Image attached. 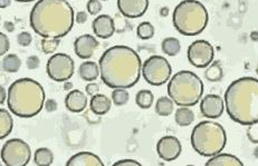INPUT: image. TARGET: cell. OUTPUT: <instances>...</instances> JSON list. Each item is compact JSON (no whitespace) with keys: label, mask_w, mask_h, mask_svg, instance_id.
I'll list each match as a JSON object with an SVG mask.
<instances>
[{"label":"cell","mask_w":258,"mask_h":166,"mask_svg":"<svg viewBox=\"0 0 258 166\" xmlns=\"http://www.w3.org/2000/svg\"><path fill=\"white\" fill-rule=\"evenodd\" d=\"M46 70L50 79L55 81H67L71 79L75 70V64L70 55L58 53L49 57Z\"/></svg>","instance_id":"30bf717a"},{"label":"cell","mask_w":258,"mask_h":166,"mask_svg":"<svg viewBox=\"0 0 258 166\" xmlns=\"http://www.w3.org/2000/svg\"><path fill=\"white\" fill-rule=\"evenodd\" d=\"M112 102L106 95L103 94H96L92 96V100L90 102V108L91 111L95 114V115H105L106 113L111 110Z\"/></svg>","instance_id":"d6986e66"},{"label":"cell","mask_w":258,"mask_h":166,"mask_svg":"<svg viewBox=\"0 0 258 166\" xmlns=\"http://www.w3.org/2000/svg\"><path fill=\"white\" fill-rule=\"evenodd\" d=\"M75 20H76V23H79V24H84L87 20V13H85V12L77 13Z\"/></svg>","instance_id":"60d3db41"},{"label":"cell","mask_w":258,"mask_h":166,"mask_svg":"<svg viewBox=\"0 0 258 166\" xmlns=\"http://www.w3.org/2000/svg\"><path fill=\"white\" fill-rule=\"evenodd\" d=\"M65 106L72 113H82L87 106V97L79 90L71 91L65 98Z\"/></svg>","instance_id":"e0dca14e"},{"label":"cell","mask_w":258,"mask_h":166,"mask_svg":"<svg viewBox=\"0 0 258 166\" xmlns=\"http://www.w3.org/2000/svg\"><path fill=\"white\" fill-rule=\"evenodd\" d=\"M182 150V145L179 139L174 136H163L159 139L157 144V152L159 157L166 160V162H172L177 159Z\"/></svg>","instance_id":"7c38bea8"},{"label":"cell","mask_w":258,"mask_h":166,"mask_svg":"<svg viewBox=\"0 0 258 166\" xmlns=\"http://www.w3.org/2000/svg\"><path fill=\"white\" fill-rule=\"evenodd\" d=\"M172 74L171 65L167 58L154 55L149 57L142 65V76L148 84L161 86L169 81Z\"/></svg>","instance_id":"ba28073f"},{"label":"cell","mask_w":258,"mask_h":166,"mask_svg":"<svg viewBox=\"0 0 258 166\" xmlns=\"http://www.w3.org/2000/svg\"><path fill=\"white\" fill-rule=\"evenodd\" d=\"M85 91H86V94H87V95L94 96V95H96V94H99L100 86L97 85L96 82H90V84L86 85Z\"/></svg>","instance_id":"74e56055"},{"label":"cell","mask_w":258,"mask_h":166,"mask_svg":"<svg viewBox=\"0 0 258 166\" xmlns=\"http://www.w3.org/2000/svg\"><path fill=\"white\" fill-rule=\"evenodd\" d=\"M22 66V60L16 54H9L4 57L3 69L6 72H17Z\"/></svg>","instance_id":"83f0119b"},{"label":"cell","mask_w":258,"mask_h":166,"mask_svg":"<svg viewBox=\"0 0 258 166\" xmlns=\"http://www.w3.org/2000/svg\"><path fill=\"white\" fill-rule=\"evenodd\" d=\"M137 34H138V37L141 38V39H150L153 37L154 35V27L148 22H144L141 23L140 25L138 26V29H137Z\"/></svg>","instance_id":"4dcf8cb0"},{"label":"cell","mask_w":258,"mask_h":166,"mask_svg":"<svg viewBox=\"0 0 258 166\" xmlns=\"http://www.w3.org/2000/svg\"><path fill=\"white\" fill-rule=\"evenodd\" d=\"M92 28L96 37L102 39L110 38L115 33L114 20L108 15H100V16H97V18L93 20Z\"/></svg>","instance_id":"2e32d148"},{"label":"cell","mask_w":258,"mask_h":166,"mask_svg":"<svg viewBox=\"0 0 258 166\" xmlns=\"http://www.w3.org/2000/svg\"><path fill=\"white\" fill-rule=\"evenodd\" d=\"M86 8H87V13L92 15V16H95V15L100 14L102 12L103 6L100 0H90L86 5Z\"/></svg>","instance_id":"d6a6232c"},{"label":"cell","mask_w":258,"mask_h":166,"mask_svg":"<svg viewBox=\"0 0 258 166\" xmlns=\"http://www.w3.org/2000/svg\"><path fill=\"white\" fill-rule=\"evenodd\" d=\"M173 26L183 36H197L207 27L209 15L198 0H182L173 10Z\"/></svg>","instance_id":"5b68a950"},{"label":"cell","mask_w":258,"mask_h":166,"mask_svg":"<svg viewBox=\"0 0 258 166\" xmlns=\"http://www.w3.org/2000/svg\"><path fill=\"white\" fill-rule=\"evenodd\" d=\"M72 86H73V84H72V82H70V81H65V85H64V90H65V91H71V88H72Z\"/></svg>","instance_id":"f6af8a7d"},{"label":"cell","mask_w":258,"mask_h":166,"mask_svg":"<svg viewBox=\"0 0 258 166\" xmlns=\"http://www.w3.org/2000/svg\"><path fill=\"white\" fill-rule=\"evenodd\" d=\"M223 76H224V70L219 61H214V63H211L208 66V68L205 71V78L208 81L217 82L221 80Z\"/></svg>","instance_id":"484cf974"},{"label":"cell","mask_w":258,"mask_h":166,"mask_svg":"<svg viewBox=\"0 0 258 166\" xmlns=\"http://www.w3.org/2000/svg\"><path fill=\"white\" fill-rule=\"evenodd\" d=\"M247 136H248L251 143L258 144V122L248 126V129H247Z\"/></svg>","instance_id":"836d02e7"},{"label":"cell","mask_w":258,"mask_h":166,"mask_svg":"<svg viewBox=\"0 0 258 166\" xmlns=\"http://www.w3.org/2000/svg\"><path fill=\"white\" fill-rule=\"evenodd\" d=\"M32 158L29 145L20 138H12L4 144L2 160L7 166H26Z\"/></svg>","instance_id":"9c48e42d"},{"label":"cell","mask_w":258,"mask_h":166,"mask_svg":"<svg viewBox=\"0 0 258 166\" xmlns=\"http://www.w3.org/2000/svg\"><path fill=\"white\" fill-rule=\"evenodd\" d=\"M45 110L47 112H55L57 110V102L55 100H47L45 102Z\"/></svg>","instance_id":"ab89813d"},{"label":"cell","mask_w":258,"mask_h":166,"mask_svg":"<svg viewBox=\"0 0 258 166\" xmlns=\"http://www.w3.org/2000/svg\"><path fill=\"white\" fill-rule=\"evenodd\" d=\"M187 56L189 63L192 66L197 68H206L214 61V46L207 40H196L189 46Z\"/></svg>","instance_id":"8fae6325"},{"label":"cell","mask_w":258,"mask_h":166,"mask_svg":"<svg viewBox=\"0 0 258 166\" xmlns=\"http://www.w3.org/2000/svg\"><path fill=\"white\" fill-rule=\"evenodd\" d=\"M100 74V66L94 61H84L79 67V75L85 81L96 80Z\"/></svg>","instance_id":"ffe728a7"},{"label":"cell","mask_w":258,"mask_h":166,"mask_svg":"<svg viewBox=\"0 0 258 166\" xmlns=\"http://www.w3.org/2000/svg\"><path fill=\"white\" fill-rule=\"evenodd\" d=\"M225 108L234 122L249 126L258 122V79L241 77L225 93Z\"/></svg>","instance_id":"3957f363"},{"label":"cell","mask_w":258,"mask_h":166,"mask_svg":"<svg viewBox=\"0 0 258 166\" xmlns=\"http://www.w3.org/2000/svg\"><path fill=\"white\" fill-rule=\"evenodd\" d=\"M99 47V41L92 35L85 34L77 37L74 41V50L77 57L82 59H89L94 55V51Z\"/></svg>","instance_id":"9a60e30c"},{"label":"cell","mask_w":258,"mask_h":166,"mask_svg":"<svg viewBox=\"0 0 258 166\" xmlns=\"http://www.w3.org/2000/svg\"><path fill=\"white\" fill-rule=\"evenodd\" d=\"M153 101H154V96L152 94V92L148 90L139 91L136 96L137 105L140 108H142V110H148V108H150L152 106Z\"/></svg>","instance_id":"f1b7e54d"},{"label":"cell","mask_w":258,"mask_h":166,"mask_svg":"<svg viewBox=\"0 0 258 166\" xmlns=\"http://www.w3.org/2000/svg\"><path fill=\"white\" fill-rule=\"evenodd\" d=\"M45 102L44 87L35 79L19 78L8 88V108L17 117H35L42 112Z\"/></svg>","instance_id":"277c9868"},{"label":"cell","mask_w":258,"mask_h":166,"mask_svg":"<svg viewBox=\"0 0 258 166\" xmlns=\"http://www.w3.org/2000/svg\"><path fill=\"white\" fill-rule=\"evenodd\" d=\"M7 96H8V92H6L5 87H2V101H0V103L4 104L5 101L7 100Z\"/></svg>","instance_id":"7bdbcfd3"},{"label":"cell","mask_w":258,"mask_h":166,"mask_svg":"<svg viewBox=\"0 0 258 166\" xmlns=\"http://www.w3.org/2000/svg\"><path fill=\"white\" fill-rule=\"evenodd\" d=\"M173 101L170 97L162 96L160 97L156 104V112L159 116L167 117L170 116L173 112Z\"/></svg>","instance_id":"d4e9b609"},{"label":"cell","mask_w":258,"mask_h":166,"mask_svg":"<svg viewBox=\"0 0 258 166\" xmlns=\"http://www.w3.org/2000/svg\"><path fill=\"white\" fill-rule=\"evenodd\" d=\"M168 94L175 105L192 107L204 95V82L190 70H180L169 80Z\"/></svg>","instance_id":"8992f818"},{"label":"cell","mask_w":258,"mask_h":166,"mask_svg":"<svg viewBox=\"0 0 258 166\" xmlns=\"http://www.w3.org/2000/svg\"><path fill=\"white\" fill-rule=\"evenodd\" d=\"M256 72H257V75H258V64H257V67H256Z\"/></svg>","instance_id":"7dc6e473"},{"label":"cell","mask_w":258,"mask_h":166,"mask_svg":"<svg viewBox=\"0 0 258 166\" xmlns=\"http://www.w3.org/2000/svg\"><path fill=\"white\" fill-rule=\"evenodd\" d=\"M100 76L104 84L115 88H131L141 77L142 61L136 50L117 45L106 49L101 56Z\"/></svg>","instance_id":"6da1fadb"},{"label":"cell","mask_w":258,"mask_h":166,"mask_svg":"<svg viewBox=\"0 0 258 166\" xmlns=\"http://www.w3.org/2000/svg\"><path fill=\"white\" fill-rule=\"evenodd\" d=\"M174 121L179 126L185 127L191 125L195 121V113L189 107H180L175 112Z\"/></svg>","instance_id":"603a6c76"},{"label":"cell","mask_w":258,"mask_h":166,"mask_svg":"<svg viewBox=\"0 0 258 166\" xmlns=\"http://www.w3.org/2000/svg\"><path fill=\"white\" fill-rule=\"evenodd\" d=\"M16 2H19V3H30V2H34V0H16Z\"/></svg>","instance_id":"bcb514c9"},{"label":"cell","mask_w":258,"mask_h":166,"mask_svg":"<svg viewBox=\"0 0 258 166\" xmlns=\"http://www.w3.org/2000/svg\"><path fill=\"white\" fill-rule=\"evenodd\" d=\"M101 2H107V0H101Z\"/></svg>","instance_id":"c3c4849f"},{"label":"cell","mask_w":258,"mask_h":166,"mask_svg":"<svg viewBox=\"0 0 258 166\" xmlns=\"http://www.w3.org/2000/svg\"><path fill=\"white\" fill-rule=\"evenodd\" d=\"M130 100V94L126 88H115L112 92V102L115 106H123Z\"/></svg>","instance_id":"f546056e"},{"label":"cell","mask_w":258,"mask_h":166,"mask_svg":"<svg viewBox=\"0 0 258 166\" xmlns=\"http://www.w3.org/2000/svg\"><path fill=\"white\" fill-rule=\"evenodd\" d=\"M161 49L163 53L168 56H175L180 53L181 46H180V41L178 38L168 37L162 40Z\"/></svg>","instance_id":"4316f807"},{"label":"cell","mask_w":258,"mask_h":166,"mask_svg":"<svg viewBox=\"0 0 258 166\" xmlns=\"http://www.w3.org/2000/svg\"><path fill=\"white\" fill-rule=\"evenodd\" d=\"M10 48L9 39L4 33L0 34V55H5Z\"/></svg>","instance_id":"d590c367"},{"label":"cell","mask_w":258,"mask_h":166,"mask_svg":"<svg viewBox=\"0 0 258 166\" xmlns=\"http://www.w3.org/2000/svg\"><path fill=\"white\" fill-rule=\"evenodd\" d=\"M126 165H130V166H141V164L137 162V160L134 159H122V160H118V162H115L113 164V166H126Z\"/></svg>","instance_id":"f35d334b"},{"label":"cell","mask_w":258,"mask_h":166,"mask_svg":"<svg viewBox=\"0 0 258 166\" xmlns=\"http://www.w3.org/2000/svg\"><path fill=\"white\" fill-rule=\"evenodd\" d=\"M225 111V102L219 95H206L200 103V112L210 119L219 118Z\"/></svg>","instance_id":"4fadbf2b"},{"label":"cell","mask_w":258,"mask_h":166,"mask_svg":"<svg viewBox=\"0 0 258 166\" xmlns=\"http://www.w3.org/2000/svg\"><path fill=\"white\" fill-rule=\"evenodd\" d=\"M67 166H104L102 159L91 152H81L73 155L66 163Z\"/></svg>","instance_id":"ac0fdd59"},{"label":"cell","mask_w":258,"mask_h":166,"mask_svg":"<svg viewBox=\"0 0 258 166\" xmlns=\"http://www.w3.org/2000/svg\"><path fill=\"white\" fill-rule=\"evenodd\" d=\"M54 162V154L47 147H40L35 150L34 163L37 166H49Z\"/></svg>","instance_id":"cb8c5ba5"},{"label":"cell","mask_w":258,"mask_h":166,"mask_svg":"<svg viewBox=\"0 0 258 166\" xmlns=\"http://www.w3.org/2000/svg\"><path fill=\"white\" fill-rule=\"evenodd\" d=\"M226 143L225 128L216 122H200L191 132V146L201 156L213 157L221 153Z\"/></svg>","instance_id":"52a82bcc"},{"label":"cell","mask_w":258,"mask_h":166,"mask_svg":"<svg viewBox=\"0 0 258 166\" xmlns=\"http://www.w3.org/2000/svg\"><path fill=\"white\" fill-rule=\"evenodd\" d=\"M40 64V60L37 56H29L27 60H26V66H27L28 69H36L39 67Z\"/></svg>","instance_id":"8d00e7d4"},{"label":"cell","mask_w":258,"mask_h":166,"mask_svg":"<svg viewBox=\"0 0 258 166\" xmlns=\"http://www.w3.org/2000/svg\"><path fill=\"white\" fill-rule=\"evenodd\" d=\"M244 163L231 154H217L211 157L206 166H242Z\"/></svg>","instance_id":"44dd1931"},{"label":"cell","mask_w":258,"mask_h":166,"mask_svg":"<svg viewBox=\"0 0 258 166\" xmlns=\"http://www.w3.org/2000/svg\"><path fill=\"white\" fill-rule=\"evenodd\" d=\"M10 4H12V0H0V8H7L10 6Z\"/></svg>","instance_id":"b9f144b4"},{"label":"cell","mask_w":258,"mask_h":166,"mask_svg":"<svg viewBox=\"0 0 258 166\" xmlns=\"http://www.w3.org/2000/svg\"><path fill=\"white\" fill-rule=\"evenodd\" d=\"M149 0H117V8L123 16L130 19L142 17L147 13Z\"/></svg>","instance_id":"5bb4252c"},{"label":"cell","mask_w":258,"mask_h":166,"mask_svg":"<svg viewBox=\"0 0 258 166\" xmlns=\"http://www.w3.org/2000/svg\"><path fill=\"white\" fill-rule=\"evenodd\" d=\"M29 22L40 37L60 39L73 28L74 9L67 0H38Z\"/></svg>","instance_id":"7a4b0ae2"},{"label":"cell","mask_w":258,"mask_h":166,"mask_svg":"<svg viewBox=\"0 0 258 166\" xmlns=\"http://www.w3.org/2000/svg\"><path fill=\"white\" fill-rule=\"evenodd\" d=\"M5 28H6L8 32H14V29H15V26H14V24L13 23H10V22H7V23H5Z\"/></svg>","instance_id":"ee69618b"},{"label":"cell","mask_w":258,"mask_h":166,"mask_svg":"<svg viewBox=\"0 0 258 166\" xmlns=\"http://www.w3.org/2000/svg\"><path fill=\"white\" fill-rule=\"evenodd\" d=\"M60 39L58 38H43L42 39V49L45 54L50 55L55 53V50L58 48Z\"/></svg>","instance_id":"1f68e13d"},{"label":"cell","mask_w":258,"mask_h":166,"mask_svg":"<svg viewBox=\"0 0 258 166\" xmlns=\"http://www.w3.org/2000/svg\"><path fill=\"white\" fill-rule=\"evenodd\" d=\"M32 41H33L32 35L27 32H23L17 36V43L19 46H23V47H27V46L32 44Z\"/></svg>","instance_id":"e575fe53"},{"label":"cell","mask_w":258,"mask_h":166,"mask_svg":"<svg viewBox=\"0 0 258 166\" xmlns=\"http://www.w3.org/2000/svg\"><path fill=\"white\" fill-rule=\"evenodd\" d=\"M14 127V121L10 113L2 108L0 110V139H4L12 133Z\"/></svg>","instance_id":"7402d4cb"}]
</instances>
